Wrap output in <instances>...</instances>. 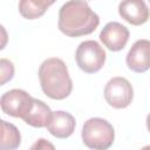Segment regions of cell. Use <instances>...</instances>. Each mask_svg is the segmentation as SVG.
<instances>
[{
    "label": "cell",
    "instance_id": "cell-1",
    "mask_svg": "<svg viewBox=\"0 0 150 150\" xmlns=\"http://www.w3.org/2000/svg\"><path fill=\"white\" fill-rule=\"evenodd\" d=\"M98 25V15L84 0H69L59 11L57 27L67 36L77 38L91 34Z\"/></svg>",
    "mask_w": 150,
    "mask_h": 150
},
{
    "label": "cell",
    "instance_id": "cell-2",
    "mask_svg": "<svg viewBox=\"0 0 150 150\" xmlns=\"http://www.w3.org/2000/svg\"><path fill=\"white\" fill-rule=\"evenodd\" d=\"M39 80L43 94L52 100H64L73 90L67 64L59 57L47 59L40 64Z\"/></svg>",
    "mask_w": 150,
    "mask_h": 150
},
{
    "label": "cell",
    "instance_id": "cell-3",
    "mask_svg": "<svg viewBox=\"0 0 150 150\" xmlns=\"http://www.w3.org/2000/svg\"><path fill=\"white\" fill-rule=\"evenodd\" d=\"M81 137L86 146L95 150H105L114 143L115 130L107 120L91 117L84 122Z\"/></svg>",
    "mask_w": 150,
    "mask_h": 150
},
{
    "label": "cell",
    "instance_id": "cell-4",
    "mask_svg": "<svg viewBox=\"0 0 150 150\" xmlns=\"http://www.w3.org/2000/svg\"><path fill=\"white\" fill-rule=\"evenodd\" d=\"M105 50L95 40L81 42L75 52V61L79 68L87 74H94L101 70L105 63Z\"/></svg>",
    "mask_w": 150,
    "mask_h": 150
},
{
    "label": "cell",
    "instance_id": "cell-5",
    "mask_svg": "<svg viewBox=\"0 0 150 150\" xmlns=\"http://www.w3.org/2000/svg\"><path fill=\"white\" fill-rule=\"evenodd\" d=\"M34 104V97L22 89H11L0 98L1 110L12 117L25 120Z\"/></svg>",
    "mask_w": 150,
    "mask_h": 150
},
{
    "label": "cell",
    "instance_id": "cell-6",
    "mask_svg": "<svg viewBox=\"0 0 150 150\" xmlns=\"http://www.w3.org/2000/svg\"><path fill=\"white\" fill-rule=\"evenodd\" d=\"M104 98L107 103L115 109L127 108L134 98L131 83L122 76L110 79L104 87Z\"/></svg>",
    "mask_w": 150,
    "mask_h": 150
},
{
    "label": "cell",
    "instance_id": "cell-7",
    "mask_svg": "<svg viewBox=\"0 0 150 150\" xmlns=\"http://www.w3.org/2000/svg\"><path fill=\"white\" fill-rule=\"evenodd\" d=\"M129 29L116 21L108 22L100 33L101 42L111 52L122 50L129 40Z\"/></svg>",
    "mask_w": 150,
    "mask_h": 150
},
{
    "label": "cell",
    "instance_id": "cell-8",
    "mask_svg": "<svg viewBox=\"0 0 150 150\" xmlns=\"http://www.w3.org/2000/svg\"><path fill=\"white\" fill-rule=\"evenodd\" d=\"M125 62L128 68L135 73H144L150 69V40H137L129 49Z\"/></svg>",
    "mask_w": 150,
    "mask_h": 150
},
{
    "label": "cell",
    "instance_id": "cell-9",
    "mask_svg": "<svg viewBox=\"0 0 150 150\" xmlns=\"http://www.w3.org/2000/svg\"><path fill=\"white\" fill-rule=\"evenodd\" d=\"M118 14L128 23L141 26L150 18V9L144 0H122L118 5Z\"/></svg>",
    "mask_w": 150,
    "mask_h": 150
},
{
    "label": "cell",
    "instance_id": "cell-10",
    "mask_svg": "<svg viewBox=\"0 0 150 150\" xmlns=\"http://www.w3.org/2000/svg\"><path fill=\"white\" fill-rule=\"evenodd\" d=\"M76 127L75 117L68 111L56 110L52 112L50 120L46 128L50 135L56 138H68L73 135Z\"/></svg>",
    "mask_w": 150,
    "mask_h": 150
},
{
    "label": "cell",
    "instance_id": "cell-11",
    "mask_svg": "<svg viewBox=\"0 0 150 150\" xmlns=\"http://www.w3.org/2000/svg\"><path fill=\"white\" fill-rule=\"evenodd\" d=\"M55 1L56 0H20L18 6L19 13L25 19L34 20L42 16Z\"/></svg>",
    "mask_w": 150,
    "mask_h": 150
},
{
    "label": "cell",
    "instance_id": "cell-12",
    "mask_svg": "<svg viewBox=\"0 0 150 150\" xmlns=\"http://www.w3.org/2000/svg\"><path fill=\"white\" fill-rule=\"evenodd\" d=\"M52 112L53 111L50 110V108L43 101L34 98L33 108L23 121L30 127L45 128L47 125V123L49 122V120H50Z\"/></svg>",
    "mask_w": 150,
    "mask_h": 150
},
{
    "label": "cell",
    "instance_id": "cell-13",
    "mask_svg": "<svg viewBox=\"0 0 150 150\" xmlns=\"http://www.w3.org/2000/svg\"><path fill=\"white\" fill-rule=\"evenodd\" d=\"M21 143V135L19 129L12 124L1 120V149H16Z\"/></svg>",
    "mask_w": 150,
    "mask_h": 150
},
{
    "label": "cell",
    "instance_id": "cell-14",
    "mask_svg": "<svg viewBox=\"0 0 150 150\" xmlns=\"http://www.w3.org/2000/svg\"><path fill=\"white\" fill-rule=\"evenodd\" d=\"M0 76H1V86H4L7 81L12 80L14 76V66L7 59L0 60Z\"/></svg>",
    "mask_w": 150,
    "mask_h": 150
},
{
    "label": "cell",
    "instance_id": "cell-15",
    "mask_svg": "<svg viewBox=\"0 0 150 150\" xmlns=\"http://www.w3.org/2000/svg\"><path fill=\"white\" fill-rule=\"evenodd\" d=\"M35 148H38V149H41V148H54V145L53 144H50V143H48L46 139H43V138H41V139H39V142H36L33 146H32V149H35Z\"/></svg>",
    "mask_w": 150,
    "mask_h": 150
},
{
    "label": "cell",
    "instance_id": "cell-16",
    "mask_svg": "<svg viewBox=\"0 0 150 150\" xmlns=\"http://www.w3.org/2000/svg\"><path fill=\"white\" fill-rule=\"evenodd\" d=\"M145 123H146V128H148V130H149V132H150V114L146 116V121H145Z\"/></svg>",
    "mask_w": 150,
    "mask_h": 150
},
{
    "label": "cell",
    "instance_id": "cell-17",
    "mask_svg": "<svg viewBox=\"0 0 150 150\" xmlns=\"http://www.w3.org/2000/svg\"><path fill=\"white\" fill-rule=\"evenodd\" d=\"M149 1H150V0H149Z\"/></svg>",
    "mask_w": 150,
    "mask_h": 150
}]
</instances>
